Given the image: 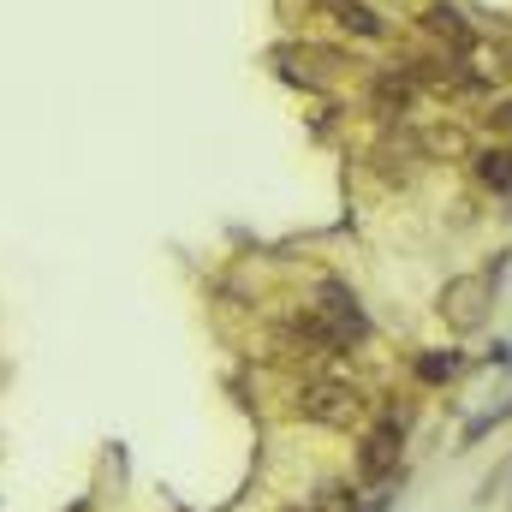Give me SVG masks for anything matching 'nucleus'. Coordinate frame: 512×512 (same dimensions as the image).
Here are the masks:
<instances>
[{
	"label": "nucleus",
	"instance_id": "f257e3e1",
	"mask_svg": "<svg viewBox=\"0 0 512 512\" xmlns=\"http://www.w3.org/2000/svg\"><path fill=\"white\" fill-rule=\"evenodd\" d=\"M370 411H376V405H370L364 382H352V376H340V370H316V376H304L298 393H292V417H304L310 429H334V435L364 429Z\"/></svg>",
	"mask_w": 512,
	"mask_h": 512
},
{
	"label": "nucleus",
	"instance_id": "f03ea898",
	"mask_svg": "<svg viewBox=\"0 0 512 512\" xmlns=\"http://www.w3.org/2000/svg\"><path fill=\"white\" fill-rule=\"evenodd\" d=\"M405 429H411V405H382L364 435H358V453H352V477L358 489H376L399 477V459H405Z\"/></svg>",
	"mask_w": 512,
	"mask_h": 512
},
{
	"label": "nucleus",
	"instance_id": "7ed1b4c3",
	"mask_svg": "<svg viewBox=\"0 0 512 512\" xmlns=\"http://www.w3.org/2000/svg\"><path fill=\"white\" fill-rule=\"evenodd\" d=\"M489 304H495V280H489V274H459V280H447L441 298H435V310H441V322H447L453 334H477V328L489 322Z\"/></svg>",
	"mask_w": 512,
	"mask_h": 512
},
{
	"label": "nucleus",
	"instance_id": "20e7f679",
	"mask_svg": "<svg viewBox=\"0 0 512 512\" xmlns=\"http://www.w3.org/2000/svg\"><path fill=\"white\" fill-rule=\"evenodd\" d=\"M280 340H286L292 352H310V358H346V352H358V346L346 340V328H334L316 304L286 310V316H280Z\"/></svg>",
	"mask_w": 512,
	"mask_h": 512
},
{
	"label": "nucleus",
	"instance_id": "39448f33",
	"mask_svg": "<svg viewBox=\"0 0 512 512\" xmlns=\"http://www.w3.org/2000/svg\"><path fill=\"white\" fill-rule=\"evenodd\" d=\"M310 304H316L334 328H346V340H352V346H364V340L376 334V322H370L364 298H358L346 280H334V274H328V280H316V298H310Z\"/></svg>",
	"mask_w": 512,
	"mask_h": 512
},
{
	"label": "nucleus",
	"instance_id": "423d86ee",
	"mask_svg": "<svg viewBox=\"0 0 512 512\" xmlns=\"http://www.w3.org/2000/svg\"><path fill=\"white\" fill-rule=\"evenodd\" d=\"M417 96H423V90H417V84H411L399 66H382V72H370V108L382 114L387 126H405V120L417 114Z\"/></svg>",
	"mask_w": 512,
	"mask_h": 512
},
{
	"label": "nucleus",
	"instance_id": "0eeeda50",
	"mask_svg": "<svg viewBox=\"0 0 512 512\" xmlns=\"http://www.w3.org/2000/svg\"><path fill=\"white\" fill-rule=\"evenodd\" d=\"M417 24H423V36L441 42V54H471V48H477V24H471L453 0H429Z\"/></svg>",
	"mask_w": 512,
	"mask_h": 512
},
{
	"label": "nucleus",
	"instance_id": "6e6552de",
	"mask_svg": "<svg viewBox=\"0 0 512 512\" xmlns=\"http://www.w3.org/2000/svg\"><path fill=\"white\" fill-rule=\"evenodd\" d=\"M322 12H328L334 30H346L352 42H387V18L370 0H322Z\"/></svg>",
	"mask_w": 512,
	"mask_h": 512
},
{
	"label": "nucleus",
	"instance_id": "1a4fd4ad",
	"mask_svg": "<svg viewBox=\"0 0 512 512\" xmlns=\"http://www.w3.org/2000/svg\"><path fill=\"white\" fill-rule=\"evenodd\" d=\"M459 370H465V352H459V346H429V352H417V358H411V376H417L423 387L459 382Z\"/></svg>",
	"mask_w": 512,
	"mask_h": 512
},
{
	"label": "nucleus",
	"instance_id": "9d476101",
	"mask_svg": "<svg viewBox=\"0 0 512 512\" xmlns=\"http://www.w3.org/2000/svg\"><path fill=\"white\" fill-rule=\"evenodd\" d=\"M471 173H477L483 191H512V149L507 143H483V149H471Z\"/></svg>",
	"mask_w": 512,
	"mask_h": 512
},
{
	"label": "nucleus",
	"instance_id": "9b49d317",
	"mask_svg": "<svg viewBox=\"0 0 512 512\" xmlns=\"http://www.w3.org/2000/svg\"><path fill=\"white\" fill-rule=\"evenodd\" d=\"M489 131H501V137H512V102H501V108L489 114Z\"/></svg>",
	"mask_w": 512,
	"mask_h": 512
},
{
	"label": "nucleus",
	"instance_id": "f8f14e48",
	"mask_svg": "<svg viewBox=\"0 0 512 512\" xmlns=\"http://www.w3.org/2000/svg\"><path fill=\"white\" fill-rule=\"evenodd\" d=\"M286 512H322V507H316V501H304V507H286Z\"/></svg>",
	"mask_w": 512,
	"mask_h": 512
}]
</instances>
